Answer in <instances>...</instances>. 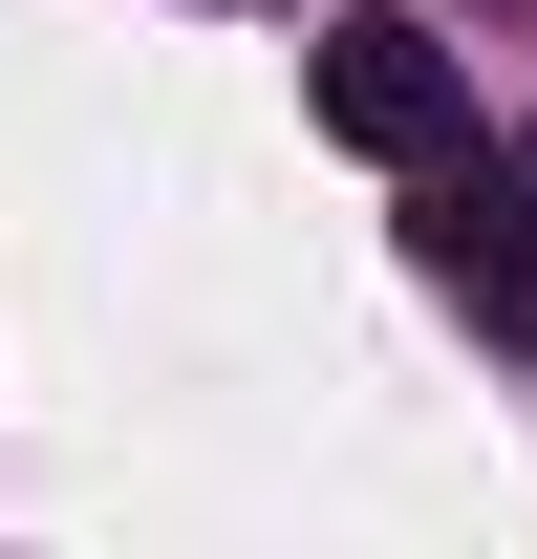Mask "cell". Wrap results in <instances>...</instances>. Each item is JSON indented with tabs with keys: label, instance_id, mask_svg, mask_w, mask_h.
<instances>
[{
	"label": "cell",
	"instance_id": "1",
	"mask_svg": "<svg viewBox=\"0 0 537 559\" xmlns=\"http://www.w3.org/2000/svg\"><path fill=\"white\" fill-rule=\"evenodd\" d=\"M301 86H323V130L387 151V173H430V151H452V44H430V22H387V0H344Z\"/></svg>",
	"mask_w": 537,
	"mask_h": 559
},
{
	"label": "cell",
	"instance_id": "2",
	"mask_svg": "<svg viewBox=\"0 0 537 559\" xmlns=\"http://www.w3.org/2000/svg\"><path fill=\"white\" fill-rule=\"evenodd\" d=\"M430 259H452V301L494 345H537V151H473L452 194H430Z\"/></svg>",
	"mask_w": 537,
	"mask_h": 559
}]
</instances>
